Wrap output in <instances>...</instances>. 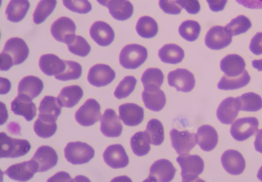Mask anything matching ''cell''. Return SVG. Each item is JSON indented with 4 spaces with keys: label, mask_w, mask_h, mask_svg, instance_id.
Here are the masks:
<instances>
[{
    "label": "cell",
    "mask_w": 262,
    "mask_h": 182,
    "mask_svg": "<svg viewBox=\"0 0 262 182\" xmlns=\"http://www.w3.org/2000/svg\"><path fill=\"white\" fill-rule=\"evenodd\" d=\"M57 5V0H41L34 12V23L40 24L53 12Z\"/></svg>",
    "instance_id": "cell-38"
},
{
    "label": "cell",
    "mask_w": 262,
    "mask_h": 182,
    "mask_svg": "<svg viewBox=\"0 0 262 182\" xmlns=\"http://www.w3.org/2000/svg\"><path fill=\"white\" fill-rule=\"evenodd\" d=\"M210 10L215 12L222 11L227 3V0H206Z\"/></svg>",
    "instance_id": "cell-51"
},
{
    "label": "cell",
    "mask_w": 262,
    "mask_h": 182,
    "mask_svg": "<svg viewBox=\"0 0 262 182\" xmlns=\"http://www.w3.org/2000/svg\"><path fill=\"white\" fill-rule=\"evenodd\" d=\"M250 51L254 54H262V32L257 33L251 39L249 45Z\"/></svg>",
    "instance_id": "cell-49"
},
{
    "label": "cell",
    "mask_w": 262,
    "mask_h": 182,
    "mask_svg": "<svg viewBox=\"0 0 262 182\" xmlns=\"http://www.w3.org/2000/svg\"><path fill=\"white\" fill-rule=\"evenodd\" d=\"M30 98L18 96L11 103V110L16 115L23 116L27 121L32 120L36 115V107Z\"/></svg>",
    "instance_id": "cell-23"
},
{
    "label": "cell",
    "mask_w": 262,
    "mask_h": 182,
    "mask_svg": "<svg viewBox=\"0 0 262 182\" xmlns=\"http://www.w3.org/2000/svg\"><path fill=\"white\" fill-rule=\"evenodd\" d=\"M105 163L113 169H120L126 167L129 158L124 147L120 144L109 146L103 154Z\"/></svg>",
    "instance_id": "cell-17"
},
{
    "label": "cell",
    "mask_w": 262,
    "mask_h": 182,
    "mask_svg": "<svg viewBox=\"0 0 262 182\" xmlns=\"http://www.w3.org/2000/svg\"><path fill=\"white\" fill-rule=\"evenodd\" d=\"M66 65L64 71L55 76L57 79L67 81L77 79L82 74V67L78 63L72 60H64Z\"/></svg>",
    "instance_id": "cell-42"
},
{
    "label": "cell",
    "mask_w": 262,
    "mask_h": 182,
    "mask_svg": "<svg viewBox=\"0 0 262 182\" xmlns=\"http://www.w3.org/2000/svg\"><path fill=\"white\" fill-rule=\"evenodd\" d=\"M11 89V83L6 78L1 77V94H7Z\"/></svg>",
    "instance_id": "cell-54"
},
{
    "label": "cell",
    "mask_w": 262,
    "mask_h": 182,
    "mask_svg": "<svg viewBox=\"0 0 262 182\" xmlns=\"http://www.w3.org/2000/svg\"><path fill=\"white\" fill-rule=\"evenodd\" d=\"M43 88V83L38 77L27 76L23 78L18 86V94L25 95L31 99L38 96Z\"/></svg>",
    "instance_id": "cell-26"
},
{
    "label": "cell",
    "mask_w": 262,
    "mask_h": 182,
    "mask_svg": "<svg viewBox=\"0 0 262 182\" xmlns=\"http://www.w3.org/2000/svg\"><path fill=\"white\" fill-rule=\"evenodd\" d=\"M241 110V103L237 97H229L224 99L216 111L218 119L224 124H232Z\"/></svg>",
    "instance_id": "cell-14"
},
{
    "label": "cell",
    "mask_w": 262,
    "mask_h": 182,
    "mask_svg": "<svg viewBox=\"0 0 262 182\" xmlns=\"http://www.w3.org/2000/svg\"><path fill=\"white\" fill-rule=\"evenodd\" d=\"M38 171L37 163L31 159L29 161L11 165L4 173L13 180L26 181L31 179Z\"/></svg>",
    "instance_id": "cell-12"
},
{
    "label": "cell",
    "mask_w": 262,
    "mask_h": 182,
    "mask_svg": "<svg viewBox=\"0 0 262 182\" xmlns=\"http://www.w3.org/2000/svg\"><path fill=\"white\" fill-rule=\"evenodd\" d=\"M90 34L97 44L103 47L110 45L115 38L113 28L109 24L102 21L95 22L90 28Z\"/></svg>",
    "instance_id": "cell-19"
},
{
    "label": "cell",
    "mask_w": 262,
    "mask_h": 182,
    "mask_svg": "<svg viewBox=\"0 0 262 182\" xmlns=\"http://www.w3.org/2000/svg\"><path fill=\"white\" fill-rule=\"evenodd\" d=\"M176 2L190 14H196L201 10V6L198 0H177Z\"/></svg>",
    "instance_id": "cell-48"
},
{
    "label": "cell",
    "mask_w": 262,
    "mask_h": 182,
    "mask_svg": "<svg viewBox=\"0 0 262 182\" xmlns=\"http://www.w3.org/2000/svg\"><path fill=\"white\" fill-rule=\"evenodd\" d=\"M115 77L116 73L110 66L99 64L91 68L88 73V79L93 86L100 87L110 84Z\"/></svg>",
    "instance_id": "cell-13"
},
{
    "label": "cell",
    "mask_w": 262,
    "mask_h": 182,
    "mask_svg": "<svg viewBox=\"0 0 262 182\" xmlns=\"http://www.w3.org/2000/svg\"><path fill=\"white\" fill-rule=\"evenodd\" d=\"M161 60L166 64H177L181 63L185 56L183 49L174 44L163 46L158 52Z\"/></svg>",
    "instance_id": "cell-32"
},
{
    "label": "cell",
    "mask_w": 262,
    "mask_h": 182,
    "mask_svg": "<svg viewBox=\"0 0 262 182\" xmlns=\"http://www.w3.org/2000/svg\"><path fill=\"white\" fill-rule=\"evenodd\" d=\"M142 97L145 107L154 111L161 110L166 103L165 93L160 89L144 90Z\"/></svg>",
    "instance_id": "cell-29"
},
{
    "label": "cell",
    "mask_w": 262,
    "mask_h": 182,
    "mask_svg": "<svg viewBox=\"0 0 262 182\" xmlns=\"http://www.w3.org/2000/svg\"><path fill=\"white\" fill-rule=\"evenodd\" d=\"M181 169L182 181H192L199 180V175L204 169V162L198 155L186 154L179 156L177 158Z\"/></svg>",
    "instance_id": "cell-3"
},
{
    "label": "cell",
    "mask_w": 262,
    "mask_h": 182,
    "mask_svg": "<svg viewBox=\"0 0 262 182\" xmlns=\"http://www.w3.org/2000/svg\"><path fill=\"white\" fill-rule=\"evenodd\" d=\"M259 122L254 117L236 119L231 126L230 133L235 140L242 141L253 135L258 130Z\"/></svg>",
    "instance_id": "cell-6"
},
{
    "label": "cell",
    "mask_w": 262,
    "mask_h": 182,
    "mask_svg": "<svg viewBox=\"0 0 262 182\" xmlns=\"http://www.w3.org/2000/svg\"><path fill=\"white\" fill-rule=\"evenodd\" d=\"M150 143L155 146L162 144L164 139V127L162 123L157 119L150 120L146 131Z\"/></svg>",
    "instance_id": "cell-37"
},
{
    "label": "cell",
    "mask_w": 262,
    "mask_h": 182,
    "mask_svg": "<svg viewBox=\"0 0 262 182\" xmlns=\"http://www.w3.org/2000/svg\"><path fill=\"white\" fill-rule=\"evenodd\" d=\"M12 59L14 65L23 63L27 58L29 50L26 42L19 37H12L6 43L3 51Z\"/></svg>",
    "instance_id": "cell-15"
},
{
    "label": "cell",
    "mask_w": 262,
    "mask_h": 182,
    "mask_svg": "<svg viewBox=\"0 0 262 182\" xmlns=\"http://www.w3.org/2000/svg\"><path fill=\"white\" fill-rule=\"evenodd\" d=\"M64 6L69 10L80 14H86L92 10L88 0H62Z\"/></svg>",
    "instance_id": "cell-46"
},
{
    "label": "cell",
    "mask_w": 262,
    "mask_h": 182,
    "mask_svg": "<svg viewBox=\"0 0 262 182\" xmlns=\"http://www.w3.org/2000/svg\"><path fill=\"white\" fill-rule=\"evenodd\" d=\"M147 56L148 52L145 47L136 44H129L121 50L119 62L125 69H136L146 61Z\"/></svg>",
    "instance_id": "cell-1"
},
{
    "label": "cell",
    "mask_w": 262,
    "mask_h": 182,
    "mask_svg": "<svg viewBox=\"0 0 262 182\" xmlns=\"http://www.w3.org/2000/svg\"><path fill=\"white\" fill-rule=\"evenodd\" d=\"M101 132L110 137H119L122 133L123 126L116 112L106 109L100 119Z\"/></svg>",
    "instance_id": "cell-16"
},
{
    "label": "cell",
    "mask_w": 262,
    "mask_h": 182,
    "mask_svg": "<svg viewBox=\"0 0 262 182\" xmlns=\"http://www.w3.org/2000/svg\"><path fill=\"white\" fill-rule=\"evenodd\" d=\"M170 136L172 146L180 155L188 154L197 143L196 134L188 130L180 131L173 129Z\"/></svg>",
    "instance_id": "cell-8"
},
{
    "label": "cell",
    "mask_w": 262,
    "mask_h": 182,
    "mask_svg": "<svg viewBox=\"0 0 262 182\" xmlns=\"http://www.w3.org/2000/svg\"><path fill=\"white\" fill-rule=\"evenodd\" d=\"M177 0H159L160 8L166 13L177 15L182 11V8L177 4Z\"/></svg>",
    "instance_id": "cell-47"
},
{
    "label": "cell",
    "mask_w": 262,
    "mask_h": 182,
    "mask_svg": "<svg viewBox=\"0 0 262 182\" xmlns=\"http://www.w3.org/2000/svg\"><path fill=\"white\" fill-rule=\"evenodd\" d=\"M250 81V76L246 70L238 76L234 77L224 75L217 84V88L223 90H233L243 88Z\"/></svg>",
    "instance_id": "cell-33"
},
{
    "label": "cell",
    "mask_w": 262,
    "mask_h": 182,
    "mask_svg": "<svg viewBox=\"0 0 262 182\" xmlns=\"http://www.w3.org/2000/svg\"><path fill=\"white\" fill-rule=\"evenodd\" d=\"M31 149L26 139L12 138L5 132H1L0 157L17 158L27 154Z\"/></svg>",
    "instance_id": "cell-2"
},
{
    "label": "cell",
    "mask_w": 262,
    "mask_h": 182,
    "mask_svg": "<svg viewBox=\"0 0 262 182\" xmlns=\"http://www.w3.org/2000/svg\"><path fill=\"white\" fill-rule=\"evenodd\" d=\"M201 30V26L198 22L193 20H187L179 26V33L185 40L194 42L199 37Z\"/></svg>",
    "instance_id": "cell-40"
},
{
    "label": "cell",
    "mask_w": 262,
    "mask_h": 182,
    "mask_svg": "<svg viewBox=\"0 0 262 182\" xmlns=\"http://www.w3.org/2000/svg\"><path fill=\"white\" fill-rule=\"evenodd\" d=\"M64 151L66 158L73 165L87 163L95 155L94 149L88 144L81 141L68 143Z\"/></svg>",
    "instance_id": "cell-4"
},
{
    "label": "cell",
    "mask_w": 262,
    "mask_h": 182,
    "mask_svg": "<svg viewBox=\"0 0 262 182\" xmlns=\"http://www.w3.org/2000/svg\"><path fill=\"white\" fill-rule=\"evenodd\" d=\"M221 163L224 169L234 175L242 174L246 167V161L243 155L235 150L225 151L221 156Z\"/></svg>",
    "instance_id": "cell-18"
},
{
    "label": "cell",
    "mask_w": 262,
    "mask_h": 182,
    "mask_svg": "<svg viewBox=\"0 0 262 182\" xmlns=\"http://www.w3.org/2000/svg\"><path fill=\"white\" fill-rule=\"evenodd\" d=\"M32 159L38 166V172H42L55 166L58 158L53 148L48 146H42L38 148Z\"/></svg>",
    "instance_id": "cell-20"
},
{
    "label": "cell",
    "mask_w": 262,
    "mask_h": 182,
    "mask_svg": "<svg viewBox=\"0 0 262 182\" xmlns=\"http://www.w3.org/2000/svg\"><path fill=\"white\" fill-rule=\"evenodd\" d=\"M167 79L169 86L175 87L178 91L184 92L191 91L195 83L193 74L188 70L182 68L170 72Z\"/></svg>",
    "instance_id": "cell-10"
},
{
    "label": "cell",
    "mask_w": 262,
    "mask_h": 182,
    "mask_svg": "<svg viewBox=\"0 0 262 182\" xmlns=\"http://www.w3.org/2000/svg\"><path fill=\"white\" fill-rule=\"evenodd\" d=\"M69 51L74 54L85 57L91 51V46L83 37L76 35L73 42L68 45Z\"/></svg>",
    "instance_id": "cell-45"
},
{
    "label": "cell",
    "mask_w": 262,
    "mask_h": 182,
    "mask_svg": "<svg viewBox=\"0 0 262 182\" xmlns=\"http://www.w3.org/2000/svg\"><path fill=\"white\" fill-rule=\"evenodd\" d=\"M176 171L169 160L166 159L158 160L151 165L149 177L145 181H170Z\"/></svg>",
    "instance_id": "cell-11"
},
{
    "label": "cell",
    "mask_w": 262,
    "mask_h": 182,
    "mask_svg": "<svg viewBox=\"0 0 262 182\" xmlns=\"http://www.w3.org/2000/svg\"><path fill=\"white\" fill-rule=\"evenodd\" d=\"M252 66L259 71H262V59H255L252 62Z\"/></svg>",
    "instance_id": "cell-55"
},
{
    "label": "cell",
    "mask_w": 262,
    "mask_h": 182,
    "mask_svg": "<svg viewBox=\"0 0 262 182\" xmlns=\"http://www.w3.org/2000/svg\"><path fill=\"white\" fill-rule=\"evenodd\" d=\"M136 29L141 37L150 38L158 32V25L155 19L148 16H142L137 21Z\"/></svg>",
    "instance_id": "cell-35"
},
{
    "label": "cell",
    "mask_w": 262,
    "mask_h": 182,
    "mask_svg": "<svg viewBox=\"0 0 262 182\" xmlns=\"http://www.w3.org/2000/svg\"><path fill=\"white\" fill-rule=\"evenodd\" d=\"M150 142L145 131L136 133L130 139V146L135 154L143 156L150 150Z\"/></svg>",
    "instance_id": "cell-36"
},
{
    "label": "cell",
    "mask_w": 262,
    "mask_h": 182,
    "mask_svg": "<svg viewBox=\"0 0 262 182\" xmlns=\"http://www.w3.org/2000/svg\"><path fill=\"white\" fill-rule=\"evenodd\" d=\"M252 26L250 19L241 15L231 20L225 27L232 36H236L247 32Z\"/></svg>",
    "instance_id": "cell-41"
},
{
    "label": "cell",
    "mask_w": 262,
    "mask_h": 182,
    "mask_svg": "<svg viewBox=\"0 0 262 182\" xmlns=\"http://www.w3.org/2000/svg\"><path fill=\"white\" fill-rule=\"evenodd\" d=\"M254 145L255 150L262 153V129L257 131Z\"/></svg>",
    "instance_id": "cell-53"
},
{
    "label": "cell",
    "mask_w": 262,
    "mask_h": 182,
    "mask_svg": "<svg viewBox=\"0 0 262 182\" xmlns=\"http://www.w3.org/2000/svg\"><path fill=\"white\" fill-rule=\"evenodd\" d=\"M241 103V110L256 112L262 108V98L254 92H248L237 97Z\"/></svg>",
    "instance_id": "cell-39"
},
{
    "label": "cell",
    "mask_w": 262,
    "mask_h": 182,
    "mask_svg": "<svg viewBox=\"0 0 262 182\" xmlns=\"http://www.w3.org/2000/svg\"><path fill=\"white\" fill-rule=\"evenodd\" d=\"M57 128L56 122H50L41 119L39 117L34 124V130L41 138H47L53 136Z\"/></svg>",
    "instance_id": "cell-44"
},
{
    "label": "cell",
    "mask_w": 262,
    "mask_h": 182,
    "mask_svg": "<svg viewBox=\"0 0 262 182\" xmlns=\"http://www.w3.org/2000/svg\"><path fill=\"white\" fill-rule=\"evenodd\" d=\"M100 106L94 99H88L76 111L75 119L81 125L92 126L101 119Z\"/></svg>",
    "instance_id": "cell-7"
},
{
    "label": "cell",
    "mask_w": 262,
    "mask_h": 182,
    "mask_svg": "<svg viewBox=\"0 0 262 182\" xmlns=\"http://www.w3.org/2000/svg\"><path fill=\"white\" fill-rule=\"evenodd\" d=\"M197 143L204 151H211L218 143V134L216 130L211 126L205 125L198 129Z\"/></svg>",
    "instance_id": "cell-24"
},
{
    "label": "cell",
    "mask_w": 262,
    "mask_h": 182,
    "mask_svg": "<svg viewBox=\"0 0 262 182\" xmlns=\"http://www.w3.org/2000/svg\"><path fill=\"white\" fill-rule=\"evenodd\" d=\"M239 4L251 9H262V0H235Z\"/></svg>",
    "instance_id": "cell-52"
},
{
    "label": "cell",
    "mask_w": 262,
    "mask_h": 182,
    "mask_svg": "<svg viewBox=\"0 0 262 182\" xmlns=\"http://www.w3.org/2000/svg\"><path fill=\"white\" fill-rule=\"evenodd\" d=\"M14 65L12 58L6 53L2 52L0 54V69L7 71Z\"/></svg>",
    "instance_id": "cell-50"
},
{
    "label": "cell",
    "mask_w": 262,
    "mask_h": 182,
    "mask_svg": "<svg viewBox=\"0 0 262 182\" xmlns=\"http://www.w3.org/2000/svg\"><path fill=\"white\" fill-rule=\"evenodd\" d=\"M30 6L28 0H11L6 10L7 19L14 23L20 22L26 15Z\"/></svg>",
    "instance_id": "cell-31"
},
{
    "label": "cell",
    "mask_w": 262,
    "mask_h": 182,
    "mask_svg": "<svg viewBox=\"0 0 262 182\" xmlns=\"http://www.w3.org/2000/svg\"><path fill=\"white\" fill-rule=\"evenodd\" d=\"M83 92L78 85L64 87L58 96L57 99L61 107L72 108L75 106L82 97Z\"/></svg>",
    "instance_id": "cell-30"
},
{
    "label": "cell",
    "mask_w": 262,
    "mask_h": 182,
    "mask_svg": "<svg viewBox=\"0 0 262 182\" xmlns=\"http://www.w3.org/2000/svg\"><path fill=\"white\" fill-rule=\"evenodd\" d=\"M119 117L123 123L128 126H136L144 119V110L134 103H126L119 107Z\"/></svg>",
    "instance_id": "cell-21"
},
{
    "label": "cell",
    "mask_w": 262,
    "mask_h": 182,
    "mask_svg": "<svg viewBox=\"0 0 262 182\" xmlns=\"http://www.w3.org/2000/svg\"><path fill=\"white\" fill-rule=\"evenodd\" d=\"M136 84L137 79L134 76H125L116 88L115 97L119 99L128 97L134 90Z\"/></svg>",
    "instance_id": "cell-43"
},
{
    "label": "cell",
    "mask_w": 262,
    "mask_h": 182,
    "mask_svg": "<svg viewBox=\"0 0 262 182\" xmlns=\"http://www.w3.org/2000/svg\"><path fill=\"white\" fill-rule=\"evenodd\" d=\"M97 1L102 6L107 7L108 3L111 0H97Z\"/></svg>",
    "instance_id": "cell-56"
},
{
    "label": "cell",
    "mask_w": 262,
    "mask_h": 182,
    "mask_svg": "<svg viewBox=\"0 0 262 182\" xmlns=\"http://www.w3.org/2000/svg\"><path fill=\"white\" fill-rule=\"evenodd\" d=\"M257 177L260 180L262 181V166L258 171Z\"/></svg>",
    "instance_id": "cell-57"
},
{
    "label": "cell",
    "mask_w": 262,
    "mask_h": 182,
    "mask_svg": "<svg viewBox=\"0 0 262 182\" xmlns=\"http://www.w3.org/2000/svg\"><path fill=\"white\" fill-rule=\"evenodd\" d=\"M232 36L225 27L215 26L206 33L205 43L211 50H221L231 44Z\"/></svg>",
    "instance_id": "cell-9"
},
{
    "label": "cell",
    "mask_w": 262,
    "mask_h": 182,
    "mask_svg": "<svg viewBox=\"0 0 262 182\" xmlns=\"http://www.w3.org/2000/svg\"><path fill=\"white\" fill-rule=\"evenodd\" d=\"M76 29L74 22L70 18L63 16L53 23L51 27V32L56 40L68 45L76 36Z\"/></svg>",
    "instance_id": "cell-5"
},
{
    "label": "cell",
    "mask_w": 262,
    "mask_h": 182,
    "mask_svg": "<svg viewBox=\"0 0 262 182\" xmlns=\"http://www.w3.org/2000/svg\"><path fill=\"white\" fill-rule=\"evenodd\" d=\"M38 110L39 118L47 122H55L61 113V106L57 98L46 96L41 101Z\"/></svg>",
    "instance_id": "cell-22"
},
{
    "label": "cell",
    "mask_w": 262,
    "mask_h": 182,
    "mask_svg": "<svg viewBox=\"0 0 262 182\" xmlns=\"http://www.w3.org/2000/svg\"><path fill=\"white\" fill-rule=\"evenodd\" d=\"M244 59L237 54H229L221 61L220 68L228 76L234 77L241 74L245 70Z\"/></svg>",
    "instance_id": "cell-27"
},
{
    "label": "cell",
    "mask_w": 262,
    "mask_h": 182,
    "mask_svg": "<svg viewBox=\"0 0 262 182\" xmlns=\"http://www.w3.org/2000/svg\"><path fill=\"white\" fill-rule=\"evenodd\" d=\"M107 8L113 17L120 21L129 19L134 12L133 5L128 0H111Z\"/></svg>",
    "instance_id": "cell-28"
},
{
    "label": "cell",
    "mask_w": 262,
    "mask_h": 182,
    "mask_svg": "<svg viewBox=\"0 0 262 182\" xmlns=\"http://www.w3.org/2000/svg\"><path fill=\"white\" fill-rule=\"evenodd\" d=\"M164 76L159 68H150L146 69L141 77V82L144 90L160 89L164 81Z\"/></svg>",
    "instance_id": "cell-34"
},
{
    "label": "cell",
    "mask_w": 262,
    "mask_h": 182,
    "mask_svg": "<svg viewBox=\"0 0 262 182\" xmlns=\"http://www.w3.org/2000/svg\"><path fill=\"white\" fill-rule=\"evenodd\" d=\"M39 66L41 70L49 76L57 75L62 73L66 67L65 61L53 54L42 55Z\"/></svg>",
    "instance_id": "cell-25"
}]
</instances>
